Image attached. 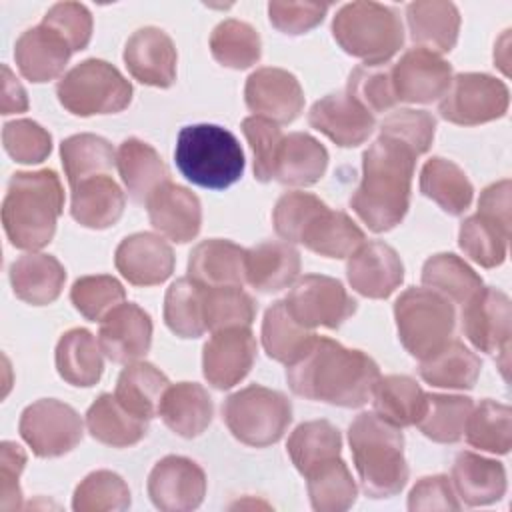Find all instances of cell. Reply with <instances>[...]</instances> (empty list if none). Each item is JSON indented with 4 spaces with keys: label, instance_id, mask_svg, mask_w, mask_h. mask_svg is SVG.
I'll list each match as a JSON object with an SVG mask.
<instances>
[{
    "label": "cell",
    "instance_id": "obj_1",
    "mask_svg": "<svg viewBox=\"0 0 512 512\" xmlns=\"http://www.w3.org/2000/svg\"><path fill=\"white\" fill-rule=\"evenodd\" d=\"M378 378V364L368 354L326 336H316L310 348L286 366V380L296 396L344 408L364 406Z\"/></svg>",
    "mask_w": 512,
    "mask_h": 512
},
{
    "label": "cell",
    "instance_id": "obj_2",
    "mask_svg": "<svg viewBox=\"0 0 512 512\" xmlns=\"http://www.w3.org/2000/svg\"><path fill=\"white\" fill-rule=\"evenodd\" d=\"M416 158L412 150L384 136H378L362 154V180L350 206L368 230L380 234L402 222L410 206Z\"/></svg>",
    "mask_w": 512,
    "mask_h": 512
},
{
    "label": "cell",
    "instance_id": "obj_3",
    "mask_svg": "<svg viewBox=\"0 0 512 512\" xmlns=\"http://www.w3.org/2000/svg\"><path fill=\"white\" fill-rule=\"evenodd\" d=\"M64 206V188L54 170L12 174L2 202V226L12 246L36 252L50 244Z\"/></svg>",
    "mask_w": 512,
    "mask_h": 512
},
{
    "label": "cell",
    "instance_id": "obj_4",
    "mask_svg": "<svg viewBox=\"0 0 512 512\" xmlns=\"http://www.w3.org/2000/svg\"><path fill=\"white\" fill-rule=\"evenodd\" d=\"M348 442L362 490L370 498H390L406 486L410 472L398 426L376 412H362L348 428Z\"/></svg>",
    "mask_w": 512,
    "mask_h": 512
},
{
    "label": "cell",
    "instance_id": "obj_5",
    "mask_svg": "<svg viewBox=\"0 0 512 512\" xmlns=\"http://www.w3.org/2000/svg\"><path fill=\"white\" fill-rule=\"evenodd\" d=\"M174 160L186 180L222 190L240 180L244 152L238 138L218 124H190L178 132Z\"/></svg>",
    "mask_w": 512,
    "mask_h": 512
},
{
    "label": "cell",
    "instance_id": "obj_6",
    "mask_svg": "<svg viewBox=\"0 0 512 512\" xmlns=\"http://www.w3.org/2000/svg\"><path fill=\"white\" fill-rule=\"evenodd\" d=\"M332 34L346 54L364 64H386L404 44L400 16L378 2L344 4L332 20Z\"/></svg>",
    "mask_w": 512,
    "mask_h": 512
},
{
    "label": "cell",
    "instance_id": "obj_7",
    "mask_svg": "<svg viewBox=\"0 0 512 512\" xmlns=\"http://www.w3.org/2000/svg\"><path fill=\"white\" fill-rule=\"evenodd\" d=\"M394 320L406 352L424 360L452 340L456 310L448 298L430 288H408L394 302Z\"/></svg>",
    "mask_w": 512,
    "mask_h": 512
},
{
    "label": "cell",
    "instance_id": "obj_8",
    "mask_svg": "<svg viewBox=\"0 0 512 512\" xmlns=\"http://www.w3.org/2000/svg\"><path fill=\"white\" fill-rule=\"evenodd\" d=\"M222 418L236 440L246 446L264 448L276 444L288 430L292 404L278 390L250 384L226 398Z\"/></svg>",
    "mask_w": 512,
    "mask_h": 512
},
{
    "label": "cell",
    "instance_id": "obj_9",
    "mask_svg": "<svg viewBox=\"0 0 512 512\" xmlns=\"http://www.w3.org/2000/svg\"><path fill=\"white\" fill-rule=\"evenodd\" d=\"M56 96L64 110L86 118L122 112L132 100V86L106 60L88 58L58 80Z\"/></svg>",
    "mask_w": 512,
    "mask_h": 512
},
{
    "label": "cell",
    "instance_id": "obj_10",
    "mask_svg": "<svg viewBox=\"0 0 512 512\" xmlns=\"http://www.w3.org/2000/svg\"><path fill=\"white\" fill-rule=\"evenodd\" d=\"M508 104L510 94L502 80L482 72H462L452 76V84L442 96L438 112L452 124L478 126L502 118Z\"/></svg>",
    "mask_w": 512,
    "mask_h": 512
},
{
    "label": "cell",
    "instance_id": "obj_11",
    "mask_svg": "<svg viewBox=\"0 0 512 512\" xmlns=\"http://www.w3.org/2000/svg\"><path fill=\"white\" fill-rule=\"evenodd\" d=\"M22 440L38 458H56L82 440L80 414L54 398H42L24 408L18 424Z\"/></svg>",
    "mask_w": 512,
    "mask_h": 512
},
{
    "label": "cell",
    "instance_id": "obj_12",
    "mask_svg": "<svg viewBox=\"0 0 512 512\" xmlns=\"http://www.w3.org/2000/svg\"><path fill=\"white\" fill-rule=\"evenodd\" d=\"M284 304L290 316L308 330L318 326L334 330L356 312V300L342 282L322 274H306L296 280Z\"/></svg>",
    "mask_w": 512,
    "mask_h": 512
},
{
    "label": "cell",
    "instance_id": "obj_13",
    "mask_svg": "<svg viewBox=\"0 0 512 512\" xmlns=\"http://www.w3.org/2000/svg\"><path fill=\"white\" fill-rule=\"evenodd\" d=\"M510 298L498 288H480L462 304V332L468 342L486 354H500L506 372L510 352Z\"/></svg>",
    "mask_w": 512,
    "mask_h": 512
},
{
    "label": "cell",
    "instance_id": "obj_14",
    "mask_svg": "<svg viewBox=\"0 0 512 512\" xmlns=\"http://www.w3.org/2000/svg\"><path fill=\"white\" fill-rule=\"evenodd\" d=\"M146 488L158 510L188 512L206 496V474L194 460L170 454L154 464Z\"/></svg>",
    "mask_w": 512,
    "mask_h": 512
},
{
    "label": "cell",
    "instance_id": "obj_15",
    "mask_svg": "<svg viewBox=\"0 0 512 512\" xmlns=\"http://www.w3.org/2000/svg\"><path fill=\"white\" fill-rule=\"evenodd\" d=\"M256 360V338L250 326L212 332L202 350V374L218 390H228L246 378Z\"/></svg>",
    "mask_w": 512,
    "mask_h": 512
},
{
    "label": "cell",
    "instance_id": "obj_16",
    "mask_svg": "<svg viewBox=\"0 0 512 512\" xmlns=\"http://www.w3.org/2000/svg\"><path fill=\"white\" fill-rule=\"evenodd\" d=\"M452 84V66L424 48L406 50L392 66V86L398 102L430 104L442 98Z\"/></svg>",
    "mask_w": 512,
    "mask_h": 512
},
{
    "label": "cell",
    "instance_id": "obj_17",
    "mask_svg": "<svg viewBox=\"0 0 512 512\" xmlns=\"http://www.w3.org/2000/svg\"><path fill=\"white\" fill-rule=\"evenodd\" d=\"M244 100L254 116L272 120L274 124H288L304 108V90L292 72L266 66L248 76Z\"/></svg>",
    "mask_w": 512,
    "mask_h": 512
},
{
    "label": "cell",
    "instance_id": "obj_18",
    "mask_svg": "<svg viewBox=\"0 0 512 512\" xmlns=\"http://www.w3.org/2000/svg\"><path fill=\"white\" fill-rule=\"evenodd\" d=\"M98 344L116 364H130L146 356L152 344V320L134 302H122L100 320Z\"/></svg>",
    "mask_w": 512,
    "mask_h": 512
},
{
    "label": "cell",
    "instance_id": "obj_19",
    "mask_svg": "<svg viewBox=\"0 0 512 512\" xmlns=\"http://www.w3.org/2000/svg\"><path fill=\"white\" fill-rule=\"evenodd\" d=\"M346 276L358 294L374 300L388 298L404 280V264L386 242H364L346 264Z\"/></svg>",
    "mask_w": 512,
    "mask_h": 512
},
{
    "label": "cell",
    "instance_id": "obj_20",
    "mask_svg": "<svg viewBox=\"0 0 512 512\" xmlns=\"http://www.w3.org/2000/svg\"><path fill=\"white\" fill-rule=\"evenodd\" d=\"M178 54L172 38L156 28H138L124 46V64L128 72L142 84L154 88H170L176 80Z\"/></svg>",
    "mask_w": 512,
    "mask_h": 512
},
{
    "label": "cell",
    "instance_id": "obj_21",
    "mask_svg": "<svg viewBox=\"0 0 512 512\" xmlns=\"http://www.w3.org/2000/svg\"><path fill=\"white\" fill-rule=\"evenodd\" d=\"M314 130L328 136L340 148H354L368 140L376 120L348 92H334L316 100L308 112Z\"/></svg>",
    "mask_w": 512,
    "mask_h": 512
},
{
    "label": "cell",
    "instance_id": "obj_22",
    "mask_svg": "<svg viewBox=\"0 0 512 512\" xmlns=\"http://www.w3.org/2000/svg\"><path fill=\"white\" fill-rule=\"evenodd\" d=\"M174 262L170 244L150 232L126 236L114 252L116 270L134 286L162 284L170 278Z\"/></svg>",
    "mask_w": 512,
    "mask_h": 512
},
{
    "label": "cell",
    "instance_id": "obj_23",
    "mask_svg": "<svg viewBox=\"0 0 512 512\" xmlns=\"http://www.w3.org/2000/svg\"><path fill=\"white\" fill-rule=\"evenodd\" d=\"M154 230L166 240L184 244L198 236L202 224L200 200L194 192L174 182L162 184L146 202Z\"/></svg>",
    "mask_w": 512,
    "mask_h": 512
},
{
    "label": "cell",
    "instance_id": "obj_24",
    "mask_svg": "<svg viewBox=\"0 0 512 512\" xmlns=\"http://www.w3.org/2000/svg\"><path fill=\"white\" fill-rule=\"evenodd\" d=\"M70 56V46L44 24L28 28L14 44V58L20 74L36 84L58 78Z\"/></svg>",
    "mask_w": 512,
    "mask_h": 512
},
{
    "label": "cell",
    "instance_id": "obj_25",
    "mask_svg": "<svg viewBox=\"0 0 512 512\" xmlns=\"http://www.w3.org/2000/svg\"><path fill=\"white\" fill-rule=\"evenodd\" d=\"M188 276L202 286H242L246 282V250L230 240L210 238L194 246Z\"/></svg>",
    "mask_w": 512,
    "mask_h": 512
},
{
    "label": "cell",
    "instance_id": "obj_26",
    "mask_svg": "<svg viewBox=\"0 0 512 512\" xmlns=\"http://www.w3.org/2000/svg\"><path fill=\"white\" fill-rule=\"evenodd\" d=\"M410 38L416 48L446 54L456 46L460 32V12L452 2L422 0L406 6Z\"/></svg>",
    "mask_w": 512,
    "mask_h": 512
},
{
    "label": "cell",
    "instance_id": "obj_27",
    "mask_svg": "<svg viewBox=\"0 0 512 512\" xmlns=\"http://www.w3.org/2000/svg\"><path fill=\"white\" fill-rule=\"evenodd\" d=\"M116 168L126 192L138 204H146L162 184L170 182L168 166L160 154L138 138H128L118 146Z\"/></svg>",
    "mask_w": 512,
    "mask_h": 512
},
{
    "label": "cell",
    "instance_id": "obj_28",
    "mask_svg": "<svg viewBox=\"0 0 512 512\" xmlns=\"http://www.w3.org/2000/svg\"><path fill=\"white\" fill-rule=\"evenodd\" d=\"M452 488L468 506H486L506 494V470L502 462L474 452H460L452 466Z\"/></svg>",
    "mask_w": 512,
    "mask_h": 512
},
{
    "label": "cell",
    "instance_id": "obj_29",
    "mask_svg": "<svg viewBox=\"0 0 512 512\" xmlns=\"http://www.w3.org/2000/svg\"><path fill=\"white\" fill-rule=\"evenodd\" d=\"M124 192L110 174L86 178L72 186L70 214L72 218L92 230L114 226L124 212Z\"/></svg>",
    "mask_w": 512,
    "mask_h": 512
},
{
    "label": "cell",
    "instance_id": "obj_30",
    "mask_svg": "<svg viewBox=\"0 0 512 512\" xmlns=\"http://www.w3.org/2000/svg\"><path fill=\"white\" fill-rule=\"evenodd\" d=\"M66 282V270L58 258L42 252H28L12 262L10 284L26 304L46 306L52 304Z\"/></svg>",
    "mask_w": 512,
    "mask_h": 512
},
{
    "label": "cell",
    "instance_id": "obj_31",
    "mask_svg": "<svg viewBox=\"0 0 512 512\" xmlns=\"http://www.w3.org/2000/svg\"><path fill=\"white\" fill-rule=\"evenodd\" d=\"M300 274V252L290 242L266 240L246 250V282L270 294L292 286Z\"/></svg>",
    "mask_w": 512,
    "mask_h": 512
},
{
    "label": "cell",
    "instance_id": "obj_32",
    "mask_svg": "<svg viewBox=\"0 0 512 512\" xmlns=\"http://www.w3.org/2000/svg\"><path fill=\"white\" fill-rule=\"evenodd\" d=\"M158 416L174 434L196 438L210 426L214 406L204 386L196 382H178L166 388Z\"/></svg>",
    "mask_w": 512,
    "mask_h": 512
},
{
    "label": "cell",
    "instance_id": "obj_33",
    "mask_svg": "<svg viewBox=\"0 0 512 512\" xmlns=\"http://www.w3.org/2000/svg\"><path fill=\"white\" fill-rule=\"evenodd\" d=\"M326 166V148L306 132H292L278 148L274 180L286 186H312L324 176Z\"/></svg>",
    "mask_w": 512,
    "mask_h": 512
},
{
    "label": "cell",
    "instance_id": "obj_34",
    "mask_svg": "<svg viewBox=\"0 0 512 512\" xmlns=\"http://www.w3.org/2000/svg\"><path fill=\"white\" fill-rule=\"evenodd\" d=\"M298 242L326 258H348L366 236L348 214L322 206L304 226Z\"/></svg>",
    "mask_w": 512,
    "mask_h": 512
},
{
    "label": "cell",
    "instance_id": "obj_35",
    "mask_svg": "<svg viewBox=\"0 0 512 512\" xmlns=\"http://www.w3.org/2000/svg\"><path fill=\"white\" fill-rule=\"evenodd\" d=\"M86 428L90 436L112 448H128L138 444L148 432V420L128 412L114 394H100L86 412Z\"/></svg>",
    "mask_w": 512,
    "mask_h": 512
},
{
    "label": "cell",
    "instance_id": "obj_36",
    "mask_svg": "<svg viewBox=\"0 0 512 512\" xmlns=\"http://www.w3.org/2000/svg\"><path fill=\"white\" fill-rule=\"evenodd\" d=\"M56 370L72 386H94L104 370L98 340L86 328L64 332L56 344Z\"/></svg>",
    "mask_w": 512,
    "mask_h": 512
},
{
    "label": "cell",
    "instance_id": "obj_37",
    "mask_svg": "<svg viewBox=\"0 0 512 512\" xmlns=\"http://www.w3.org/2000/svg\"><path fill=\"white\" fill-rule=\"evenodd\" d=\"M480 366V358L468 346L460 340H448L432 356L420 360L418 374L438 388L470 390L480 376Z\"/></svg>",
    "mask_w": 512,
    "mask_h": 512
},
{
    "label": "cell",
    "instance_id": "obj_38",
    "mask_svg": "<svg viewBox=\"0 0 512 512\" xmlns=\"http://www.w3.org/2000/svg\"><path fill=\"white\" fill-rule=\"evenodd\" d=\"M168 378L150 362H130L120 372L114 396L134 416L150 420L158 414Z\"/></svg>",
    "mask_w": 512,
    "mask_h": 512
},
{
    "label": "cell",
    "instance_id": "obj_39",
    "mask_svg": "<svg viewBox=\"0 0 512 512\" xmlns=\"http://www.w3.org/2000/svg\"><path fill=\"white\" fill-rule=\"evenodd\" d=\"M374 412L386 422L404 428L416 426L426 406V392L420 384L404 374L380 376L374 384L372 398Z\"/></svg>",
    "mask_w": 512,
    "mask_h": 512
},
{
    "label": "cell",
    "instance_id": "obj_40",
    "mask_svg": "<svg viewBox=\"0 0 512 512\" xmlns=\"http://www.w3.org/2000/svg\"><path fill=\"white\" fill-rule=\"evenodd\" d=\"M420 192L450 216L464 214L474 196V188L464 170L452 160L440 156L426 160L422 166Z\"/></svg>",
    "mask_w": 512,
    "mask_h": 512
},
{
    "label": "cell",
    "instance_id": "obj_41",
    "mask_svg": "<svg viewBox=\"0 0 512 512\" xmlns=\"http://www.w3.org/2000/svg\"><path fill=\"white\" fill-rule=\"evenodd\" d=\"M318 334H314V330L304 328L302 324H298L284 300L274 302L262 320V346L266 350V354L282 364H292L294 360H298L314 342Z\"/></svg>",
    "mask_w": 512,
    "mask_h": 512
},
{
    "label": "cell",
    "instance_id": "obj_42",
    "mask_svg": "<svg viewBox=\"0 0 512 512\" xmlns=\"http://www.w3.org/2000/svg\"><path fill=\"white\" fill-rule=\"evenodd\" d=\"M286 450L296 470L306 476L316 466L340 456L342 436L328 420H310L296 426L288 438Z\"/></svg>",
    "mask_w": 512,
    "mask_h": 512
},
{
    "label": "cell",
    "instance_id": "obj_43",
    "mask_svg": "<svg viewBox=\"0 0 512 512\" xmlns=\"http://www.w3.org/2000/svg\"><path fill=\"white\" fill-rule=\"evenodd\" d=\"M422 286L442 294L452 304H466L482 288V278L460 256L442 252L424 262Z\"/></svg>",
    "mask_w": 512,
    "mask_h": 512
},
{
    "label": "cell",
    "instance_id": "obj_44",
    "mask_svg": "<svg viewBox=\"0 0 512 512\" xmlns=\"http://www.w3.org/2000/svg\"><path fill=\"white\" fill-rule=\"evenodd\" d=\"M60 158L70 188L78 182L110 174L116 164V152L112 144L96 134H74L60 144Z\"/></svg>",
    "mask_w": 512,
    "mask_h": 512
},
{
    "label": "cell",
    "instance_id": "obj_45",
    "mask_svg": "<svg viewBox=\"0 0 512 512\" xmlns=\"http://www.w3.org/2000/svg\"><path fill=\"white\" fill-rule=\"evenodd\" d=\"M304 478L310 504L318 512H342L356 502L358 486L340 456L316 466Z\"/></svg>",
    "mask_w": 512,
    "mask_h": 512
},
{
    "label": "cell",
    "instance_id": "obj_46",
    "mask_svg": "<svg viewBox=\"0 0 512 512\" xmlns=\"http://www.w3.org/2000/svg\"><path fill=\"white\" fill-rule=\"evenodd\" d=\"M472 408L474 404L468 396L426 394V406L416 426L432 442L454 444L464 436V426Z\"/></svg>",
    "mask_w": 512,
    "mask_h": 512
},
{
    "label": "cell",
    "instance_id": "obj_47",
    "mask_svg": "<svg viewBox=\"0 0 512 512\" xmlns=\"http://www.w3.org/2000/svg\"><path fill=\"white\" fill-rule=\"evenodd\" d=\"M466 442L490 454H508L512 446V410L494 400H482L472 408L466 426Z\"/></svg>",
    "mask_w": 512,
    "mask_h": 512
},
{
    "label": "cell",
    "instance_id": "obj_48",
    "mask_svg": "<svg viewBox=\"0 0 512 512\" xmlns=\"http://www.w3.org/2000/svg\"><path fill=\"white\" fill-rule=\"evenodd\" d=\"M210 52L218 64L232 70H244L260 60L262 42L248 22L228 18L212 30Z\"/></svg>",
    "mask_w": 512,
    "mask_h": 512
},
{
    "label": "cell",
    "instance_id": "obj_49",
    "mask_svg": "<svg viewBox=\"0 0 512 512\" xmlns=\"http://www.w3.org/2000/svg\"><path fill=\"white\" fill-rule=\"evenodd\" d=\"M204 286L190 276L170 284L164 298V322L180 338H200L206 332L202 312Z\"/></svg>",
    "mask_w": 512,
    "mask_h": 512
},
{
    "label": "cell",
    "instance_id": "obj_50",
    "mask_svg": "<svg viewBox=\"0 0 512 512\" xmlns=\"http://www.w3.org/2000/svg\"><path fill=\"white\" fill-rule=\"evenodd\" d=\"M202 312L204 326L210 332L232 326H250L256 318V302L242 290V286H204Z\"/></svg>",
    "mask_w": 512,
    "mask_h": 512
},
{
    "label": "cell",
    "instance_id": "obj_51",
    "mask_svg": "<svg viewBox=\"0 0 512 512\" xmlns=\"http://www.w3.org/2000/svg\"><path fill=\"white\" fill-rule=\"evenodd\" d=\"M508 240V232L480 214L468 216L458 230V244L462 252L482 268H496L506 260Z\"/></svg>",
    "mask_w": 512,
    "mask_h": 512
},
{
    "label": "cell",
    "instance_id": "obj_52",
    "mask_svg": "<svg viewBox=\"0 0 512 512\" xmlns=\"http://www.w3.org/2000/svg\"><path fill=\"white\" fill-rule=\"evenodd\" d=\"M130 506V490L122 476L110 470L90 472L74 490L76 512H118Z\"/></svg>",
    "mask_w": 512,
    "mask_h": 512
},
{
    "label": "cell",
    "instance_id": "obj_53",
    "mask_svg": "<svg viewBox=\"0 0 512 512\" xmlns=\"http://www.w3.org/2000/svg\"><path fill=\"white\" fill-rule=\"evenodd\" d=\"M346 92L370 114L386 112L398 104L392 86V66L360 64L348 76Z\"/></svg>",
    "mask_w": 512,
    "mask_h": 512
},
{
    "label": "cell",
    "instance_id": "obj_54",
    "mask_svg": "<svg viewBox=\"0 0 512 512\" xmlns=\"http://www.w3.org/2000/svg\"><path fill=\"white\" fill-rule=\"evenodd\" d=\"M124 298V286L108 274L82 276L70 288L74 308L90 322H100L110 310L122 304Z\"/></svg>",
    "mask_w": 512,
    "mask_h": 512
},
{
    "label": "cell",
    "instance_id": "obj_55",
    "mask_svg": "<svg viewBox=\"0 0 512 512\" xmlns=\"http://www.w3.org/2000/svg\"><path fill=\"white\" fill-rule=\"evenodd\" d=\"M434 132H436L434 116L426 110H412V108H402L392 112L390 116L384 118L380 126V136L406 146L416 156L430 150Z\"/></svg>",
    "mask_w": 512,
    "mask_h": 512
},
{
    "label": "cell",
    "instance_id": "obj_56",
    "mask_svg": "<svg viewBox=\"0 0 512 512\" xmlns=\"http://www.w3.org/2000/svg\"><path fill=\"white\" fill-rule=\"evenodd\" d=\"M2 144L8 156L20 164H38L52 152V136L48 130L28 118L4 124Z\"/></svg>",
    "mask_w": 512,
    "mask_h": 512
},
{
    "label": "cell",
    "instance_id": "obj_57",
    "mask_svg": "<svg viewBox=\"0 0 512 512\" xmlns=\"http://www.w3.org/2000/svg\"><path fill=\"white\" fill-rule=\"evenodd\" d=\"M242 132L254 154V178L258 182H270L274 178L278 148L284 138L282 130L272 120L248 116L242 120Z\"/></svg>",
    "mask_w": 512,
    "mask_h": 512
},
{
    "label": "cell",
    "instance_id": "obj_58",
    "mask_svg": "<svg viewBox=\"0 0 512 512\" xmlns=\"http://www.w3.org/2000/svg\"><path fill=\"white\" fill-rule=\"evenodd\" d=\"M322 206L326 204L310 192L292 190L282 194L272 210V224L276 234L290 244L298 242L304 226Z\"/></svg>",
    "mask_w": 512,
    "mask_h": 512
},
{
    "label": "cell",
    "instance_id": "obj_59",
    "mask_svg": "<svg viewBox=\"0 0 512 512\" xmlns=\"http://www.w3.org/2000/svg\"><path fill=\"white\" fill-rule=\"evenodd\" d=\"M46 28L54 30L72 52L84 50L92 38V14L80 2H58L42 18Z\"/></svg>",
    "mask_w": 512,
    "mask_h": 512
},
{
    "label": "cell",
    "instance_id": "obj_60",
    "mask_svg": "<svg viewBox=\"0 0 512 512\" xmlns=\"http://www.w3.org/2000/svg\"><path fill=\"white\" fill-rule=\"evenodd\" d=\"M330 4L320 2H280L274 0L268 4V18L272 26L288 36H300L318 26Z\"/></svg>",
    "mask_w": 512,
    "mask_h": 512
},
{
    "label": "cell",
    "instance_id": "obj_61",
    "mask_svg": "<svg viewBox=\"0 0 512 512\" xmlns=\"http://www.w3.org/2000/svg\"><path fill=\"white\" fill-rule=\"evenodd\" d=\"M26 464V452L10 440L0 444V510L14 512L22 506V490L18 478Z\"/></svg>",
    "mask_w": 512,
    "mask_h": 512
},
{
    "label": "cell",
    "instance_id": "obj_62",
    "mask_svg": "<svg viewBox=\"0 0 512 512\" xmlns=\"http://www.w3.org/2000/svg\"><path fill=\"white\" fill-rule=\"evenodd\" d=\"M460 502L444 474L420 478L408 494V510H458Z\"/></svg>",
    "mask_w": 512,
    "mask_h": 512
},
{
    "label": "cell",
    "instance_id": "obj_63",
    "mask_svg": "<svg viewBox=\"0 0 512 512\" xmlns=\"http://www.w3.org/2000/svg\"><path fill=\"white\" fill-rule=\"evenodd\" d=\"M510 190L508 178L486 186L478 200V214L510 234Z\"/></svg>",
    "mask_w": 512,
    "mask_h": 512
},
{
    "label": "cell",
    "instance_id": "obj_64",
    "mask_svg": "<svg viewBox=\"0 0 512 512\" xmlns=\"http://www.w3.org/2000/svg\"><path fill=\"white\" fill-rule=\"evenodd\" d=\"M28 110V98L22 84L16 80L12 70L4 64L2 66V98H0V112L4 116L18 114Z\"/></svg>",
    "mask_w": 512,
    "mask_h": 512
}]
</instances>
